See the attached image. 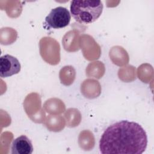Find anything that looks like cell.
Listing matches in <instances>:
<instances>
[{"label":"cell","instance_id":"6da1fadb","mask_svg":"<svg viewBox=\"0 0 154 154\" xmlns=\"http://www.w3.org/2000/svg\"><path fill=\"white\" fill-rule=\"evenodd\" d=\"M147 145L146 131L138 123L122 120L108 126L99 141L102 154L143 153Z\"/></svg>","mask_w":154,"mask_h":154},{"label":"cell","instance_id":"7a4b0ae2","mask_svg":"<svg viewBox=\"0 0 154 154\" xmlns=\"http://www.w3.org/2000/svg\"><path fill=\"white\" fill-rule=\"evenodd\" d=\"M70 9L72 17L76 22L89 24L100 16L103 4L100 1L75 0L71 1Z\"/></svg>","mask_w":154,"mask_h":154},{"label":"cell","instance_id":"3957f363","mask_svg":"<svg viewBox=\"0 0 154 154\" xmlns=\"http://www.w3.org/2000/svg\"><path fill=\"white\" fill-rule=\"evenodd\" d=\"M70 19L69 11L65 7H58L52 9L46 17L45 26L48 28H63L69 25Z\"/></svg>","mask_w":154,"mask_h":154},{"label":"cell","instance_id":"277c9868","mask_svg":"<svg viewBox=\"0 0 154 154\" xmlns=\"http://www.w3.org/2000/svg\"><path fill=\"white\" fill-rule=\"evenodd\" d=\"M21 69L19 60L14 57L6 54L0 58V76L2 78L17 74Z\"/></svg>","mask_w":154,"mask_h":154},{"label":"cell","instance_id":"5b68a950","mask_svg":"<svg viewBox=\"0 0 154 154\" xmlns=\"http://www.w3.org/2000/svg\"><path fill=\"white\" fill-rule=\"evenodd\" d=\"M12 154H31L33 146L31 140L24 135L14 139L11 144Z\"/></svg>","mask_w":154,"mask_h":154}]
</instances>
